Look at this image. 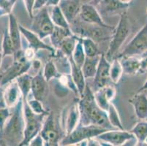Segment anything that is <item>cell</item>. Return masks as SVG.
I'll list each match as a JSON object with an SVG mask.
<instances>
[{"label": "cell", "instance_id": "31", "mask_svg": "<svg viewBox=\"0 0 147 146\" xmlns=\"http://www.w3.org/2000/svg\"><path fill=\"white\" fill-rule=\"evenodd\" d=\"M2 54L4 57L7 56H13L16 52L14 44L13 42L11 37L9 34L8 29H5L2 37Z\"/></svg>", "mask_w": 147, "mask_h": 146}, {"label": "cell", "instance_id": "4", "mask_svg": "<svg viewBox=\"0 0 147 146\" xmlns=\"http://www.w3.org/2000/svg\"><path fill=\"white\" fill-rule=\"evenodd\" d=\"M23 102L25 120L24 136L19 146H28L29 145L31 140L40 134L45 118L48 115L36 114L30 109L27 101Z\"/></svg>", "mask_w": 147, "mask_h": 146}, {"label": "cell", "instance_id": "21", "mask_svg": "<svg viewBox=\"0 0 147 146\" xmlns=\"http://www.w3.org/2000/svg\"><path fill=\"white\" fill-rule=\"evenodd\" d=\"M9 26L8 32L14 44L16 50H22V41H21V32L20 29V24L18 23L16 17L14 14L10 13L8 15Z\"/></svg>", "mask_w": 147, "mask_h": 146}, {"label": "cell", "instance_id": "15", "mask_svg": "<svg viewBox=\"0 0 147 146\" xmlns=\"http://www.w3.org/2000/svg\"><path fill=\"white\" fill-rule=\"evenodd\" d=\"M48 83L49 82L45 80L41 71L33 76L31 92L34 96V99L41 102L43 101L48 92Z\"/></svg>", "mask_w": 147, "mask_h": 146}, {"label": "cell", "instance_id": "20", "mask_svg": "<svg viewBox=\"0 0 147 146\" xmlns=\"http://www.w3.org/2000/svg\"><path fill=\"white\" fill-rule=\"evenodd\" d=\"M80 110L78 102L74 103L68 109L65 118V135L73 132L80 123Z\"/></svg>", "mask_w": 147, "mask_h": 146}, {"label": "cell", "instance_id": "26", "mask_svg": "<svg viewBox=\"0 0 147 146\" xmlns=\"http://www.w3.org/2000/svg\"><path fill=\"white\" fill-rule=\"evenodd\" d=\"M100 56H96L94 57H86V59L82 67L84 75L86 78H94L97 72V67L100 61Z\"/></svg>", "mask_w": 147, "mask_h": 146}, {"label": "cell", "instance_id": "25", "mask_svg": "<svg viewBox=\"0 0 147 146\" xmlns=\"http://www.w3.org/2000/svg\"><path fill=\"white\" fill-rule=\"evenodd\" d=\"M73 35L72 31L70 29H65L59 26H54L52 34L50 35L51 41L53 48L59 49L60 45L66 37Z\"/></svg>", "mask_w": 147, "mask_h": 146}, {"label": "cell", "instance_id": "48", "mask_svg": "<svg viewBox=\"0 0 147 146\" xmlns=\"http://www.w3.org/2000/svg\"><path fill=\"white\" fill-rule=\"evenodd\" d=\"M4 56L3 54L1 51H0V67H1V65H2V59H3Z\"/></svg>", "mask_w": 147, "mask_h": 146}, {"label": "cell", "instance_id": "34", "mask_svg": "<svg viewBox=\"0 0 147 146\" xmlns=\"http://www.w3.org/2000/svg\"><path fill=\"white\" fill-rule=\"evenodd\" d=\"M86 56L85 54L84 48H83L82 42H81V37H78V42L76 44L74 51L72 55V59L78 67L82 68L85 59H86Z\"/></svg>", "mask_w": 147, "mask_h": 146}, {"label": "cell", "instance_id": "44", "mask_svg": "<svg viewBox=\"0 0 147 146\" xmlns=\"http://www.w3.org/2000/svg\"><path fill=\"white\" fill-rule=\"evenodd\" d=\"M36 51L32 49V48H28L26 50L24 51V56L27 59L32 61L34 58V55H35Z\"/></svg>", "mask_w": 147, "mask_h": 146}, {"label": "cell", "instance_id": "28", "mask_svg": "<svg viewBox=\"0 0 147 146\" xmlns=\"http://www.w3.org/2000/svg\"><path fill=\"white\" fill-rule=\"evenodd\" d=\"M78 37L73 35V34L66 37L60 45L59 50L65 56H66L67 58H69V56H71L73 55L76 44L78 42Z\"/></svg>", "mask_w": 147, "mask_h": 146}, {"label": "cell", "instance_id": "3", "mask_svg": "<svg viewBox=\"0 0 147 146\" xmlns=\"http://www.w3.org/2000/svg\"><path fill=\"white\" fill-rule=\"evenodd\" d=\"M129 32L130 23L129 18L126 12H122L120 15L119 21L114 29L108 53L105 56L108 61H112L117 57V53L129 36Z\"/></svg>", "mask_w": 147, "mask_h": 146}, {"label": "cell", "instance_id": "16", "mask_svg": "<svg viewBox=\"0 0 147 146\" xmlns=\"http://www.w3.org/2000/svg\"><path fill=\"white\" fill-rule=\"evenodd\" d=\"M129 102L133 105L135 113L140 120L147 119V95L144 92H138L129 100Z\"/></svg>", "mask_w": 147, "mask_h": 146}, {"label": "cell", "instance_id": "35", "mask_svg": "<svg viewBox=\"0 0 147 146\" xmlns=\"http://www.w3.org/2000/svg\"><path fill=\"white\" fill-rule=\"evenodd\" d=\"M42 74L47 82H49L53 78H59L61 76L58 72L55 64L51 61H48L45 64Z\"/></svg>", "mask_w": 147, "mask_h": 146}, {"label": "cell", "instance_id": "29", "mask_svg": "<svg viewBox=\"0 0 147 146\" xmlns=\"http://www.w3.org/2000/svg\"><path fill=\"white\" fill-rule=\"evenodd\" d=\"M137 140L138 143L147 144V121L141 120L130 131Z\"/></svg>", "mask_w": 147, "mask_h": 146}, {"label": "cell", "instance_id": "12", "mask_svg": "<svg viewBox=\"0 0 147 146\" xmlns=\"http://www.w3.org/2000/svg\"><path fill=\"white\" fill-rule=\"evenodd\" d=\"M110 67L111 62L106 58L105 55H100V61L93 83L96 90L105 85H110V82H111L110 77Z\"/></svg>", "mask_w": 147, "mask_h": 146}, {"label": "cell", "instance_id": "7", "mask_svg": "<svg viewBox=\"0 0 147 146\" xmlns=\"http://www.w3.org/2000/svg\"><path fill=\"white\" fill-rule=\"evenodd\" d=\"M54 24L52 21L47 8L44 7L38 10V13L34 15L31 30L39 36L41 39L50 37L54 29Z\"/></svg>", "mask_w": 147, "mask_h": 146}, {"label": "cell", "instance_id": "8", "mask_svg": "<svg viewBox=\"0 0 147 146\" xmlns=\"http://www.w3.org/2000/svg\"><path fill=\"white\" fill-rule=\"evenodd\" d=\"M146 50H147V21L117 57L136 56L141 55Z\"/></svg>", "mask_w": 147, "mask_h": 146}, {"label": "cell", "instance_id": "45", "mask_svg": "<svg viewBox=\"0 0 147 146\" xmlns=\"http://www.w3.org/2000/svg\"><path fill=\"white\" fill-rule=\"evenodd\" d=\"M4 107H6L4 100V92H2L0 88V108H4Z\"/></svg>", "mask_w": 147, "mask_h": 146}, {"label": "cell", "instance_id": "1", "mask_svg": "<svg viewBox=\"0 0 147 146\" xmlns=\"http://www.w3.org/2000/svg\"><path fill=\"white\" fill-rule=\"evenodd\" d=\"M80 123L84 125H94L106 129H117L110 124L106 111L98 106L94 99V92L86 85L84 94L78 102Z\"/></svg>", "mask_w": 147, "mask_h": 146}, {"label": "cell", "instance_id": "27", "mask_svg": "<svg viewBox=\"0 0 147 146\" xmlns=\"http://www.w3.org/2000/svg\"><path fill=\"white\" fill-rule=\"evenodd\" d=\"M51 18L52 21L55 26L65 28V29H70L69 23L67 20L66 17L62 13L61 8L59 5L53 7L51 14Z\"/></svg>", "mask_w": 147, "mask_h": 146}, {"label": "cell", "instance_id": "5", "mask_svg": "<svg viewBox=\"0 0 147 146\" xmlns=\"http://www.w3.org/2000/svg\"><path fill=\"white\" fill-rule=\"evenodd\" d=\"M14 61L0 77V85H7L17 77L30 70L32 61L27 59L24 56V51L18 50L13 55Z\"/></svg>", "mask_w": 147, "mask_h": 146}, {"label": "cell", "instance_id": "32", "mask_svg": "<svg viewBox=\"0 0 147 146\" xmlns=\"http://www.w3.org/2000/svg\"><path fill=\"white\" fill-rule=\"evenodd\" d=\"M83 48L86 57H94L99 55V50L97 45L92 39L89 37H81Z\"/></svg>", "mask_w": 147, "mask_h": 146}, {"label": "cell", "instance_id": "23", "mask_svg": "<svg viewBox=\"0 0 147 146\" xmlns=\"http://www.w3.org/2000/svg\"><path fill=\"white\" fill-rule=\"evenodd\" d=\"M97 5L100 6V13L102 14L111 15L127 9L129 4L124 3L120 0H102Z\"/></svg>", "mask_w": 147, "mask_h": 146}, {"label": "cell", "instance_id": "47", "mask_svg": "<svg viewBox=\"0 0 147 146\" xmlns=\"http://www.w3.org/2000/svg\"><path fill=\"white\" fill-rule=\"evenodd\" d=\"M146 90H147V78H146V80L145 82H144V85H143L141 88H139V90L138 92H144V91H146Z\"/></svg>", "mask_w": 147, "mask_h": 146}, {"label": "cell", "instance_id": "9", "mask_svg": "<svg viewBox=\"0 0 147 146\" xmlns=\"http://www.w3.org/2000/svg\"><path fill=\"white\" fill-rule=\"evenodd\" d=\"M100 143H106L108 145L120 146L125 145L129 141L136 140V138L133 134L129 131L124 129H110L102 132L96 137Z\"/></svg>", "mask_w": 147, "mask_h": 146}, {"label": "cell", "instance_id": "38", "mask_svg": "<svg viewBox=\"0 0 147 146\" xmlns=\"http://www.w3.org/2000/svg\"><path fill=\"white\" fill-rule=\"evenodd\" d=\"M11 112H10V108L7 107L0 108V132H2L5 127L7 120L10 117Z\"/></svg>", "mask_w": 147, "mask_h": 146}, {"label": "cell", "instance_id": "37", "mask_svg": "<svg viewBox=\"0 0 147 146\" xmlns=\"http://www.w3.org/2000/svg\"><path fill=\"white\" fill-rule=\"evenodd\" d=\"M17 0H0V10L2 16L12 13V10Z\"/></svg>", "mask_w": 147, "mask_h": 146}, {"label": "cell", "instance_id": "14", "mask_svg": "<svg viewBox=\"0 0 147 146\" xmlns=\"http://www.w3.org/2000/svg\"><path fill=\"white\" fill-rule=\"evenodd\" d=\"M94 95L98 106L107 112L112 100L117 95V90L113 85L110 84L96 90Z\"/></svg>", "mask_w": 147, "mask_h": 146}, {"label": "cell", "instance_id": "42", "mask_svg": "<svg viewBox=\"0 0 147 146\" xmlns=\"http://www.w3.org/2000/svg\"><path fill=\"white\" fill-rule=\"evenodd\" d=\"M48 3V0H35L34 5V12L35 10H40L44 7H46Z\"/></svg>", "mask_w": 147, "mask_h": 146}, {"label": "cell", "instance_id": "43", "mask_svg": "<svg viewBox=\"0 0 147 146\" xmlns=\"http://www.w3.org/2000/svg\"><path fill=\"white\" fill-rule=\"evenodd\" d=\"M40 67H41V62L40 60L34 59L32 61L31 68H32V69H34V71L35 72L36 74H37V73L40 71Z\"/></svg>", "mask_w": 147, "mask_h": 146}, {"label": "cell", "instance_id": "33", "mask_svg": "<svg viewBox=\"0 0 147 146\" xmlns=\"http://www.w3.org/2000/svg\"><path fill=\"white\" fill-rule=\"evenodd\" d=\"M107 115H108L109 122L114 128L118 129H122V130L124 129L118 111L112 103H111L108 107V109L107 110Z\"/></svg>", "mask_w": 147, "mask_h": 146}, {"label": "cell", "instance_id": "46", "mask_svg": "<svg viewBox=\"0 0 147 146\" xmlns=\"http://www.w3.org/2000/svg\"><path fill=\"white\" fill-rule=\"evenodd\" d=\"M60 1L61 0H48V3L46 7L49 6H56V5H59Z\"/></svg>", "mask_w": 147, "mask_h": 146}, {"label": "cell", "instance_id": "2", "mask_svg": "<svg viewBox=\"0 0 147 146\" xmlns=\"http://www.w3.org/2000/svg\"><path fill=\"white\" fill-rule=\"evenodd\" d=\"M13 108V111L7 120L3 130L0 132L1 145L19 146L24 139L25 120L22 98Z\"/></svg>", "mask_w": 147, "mask_h": 146}, {"label": "cell", "instance_id": "18", "mask_svg": "<svg viewBox=\"0 0 147 146\" xmlns=\"http://www.w3.org/2000/svg\"><path fill=\"white\" fill-rule=\"evenodd\" d=\"M59 6L69 23L76 19L81 10V0H61Z\"/></svg>", "mask_w": 147, "mask_h": 146}, {"label": "cell", "instance_id": "11", "mask_svg": "<svg viewBox=\"0 0 147 146\" xmlns=\"http://www.w3.org/2000/svg\"><path fill=\"white\" fill-rule=\"evenodd\" d=\"M79 15L81 20L86 24H93L100 27L107 29H112L113 27L104 22L100 13L95 6L91 4H83L81 5Z\"/></svg>", "mask_w": 147, "mask_h": 146}, {"label": "cell", "instance_id": "24", "mask_svg": "<svg viewBox=\"0 0 147 146\" xmlns=\"http://www.w3.org/2000/svg\"><path fill=\"white\" fill-rule=\"evenodd\" d=\"M32 78L33 76L29 74L28 72H26L16 79V81L19 87L21 95H22L23 101L28 100V96L30 94L31 88H32Z\"/></svg>", "mask_w": 147, "mask_h": 146}, {"label": "cell", "instance_id": "49", "mask_svg": "<svg viewBox=\"0 0 147 146\" xmlns=\"http://www.w3.org/2000/svg\"><path fill=\"white\" fill-rule=\"evenodd\" d=\"M93 1V3L94 4V5H97L100 2H102V0H92Z\"/></svg>", "mask_w": 147, "mask_h": 146}, {"label": "cell", "instance_id": "39", "mask_svg": "<svg viewBox=\"0 0 147 146\" xmlns=\"http://www.w3.org/2000/svg\"><path fill=\"white\" fill-rule=\"evenodd\" d=\"M24 2L26 11H27L29 18L32 19L34 17V10L33 9H34L35 0H24Z\"/></svg>", "mask_w": 147, "mask_h": 146}, {"label": "cell", "instance_id": "41", "mask_svg": "<svg viewBox=\"0 0 147 146\" xmlns=\"http://www.w3.org/2000/svg\"><path fill=\"white\" fill-rule=\"evenodd\" d=\"M140 61H141V73H143L147 70V50H146L141 54Z\"/></svg>", "mask_w": 147, "mask_h": 146}, {"label": "cell", "instance_id": "17", "mask_svg": "<svg viewBox=\"0 0 147 146\" xmlns=\"http://www.w3.org/2000/svg\"><path fill=\"white\" fill-rule=\"evenodd\" d=\"M68 59H69V66H70V72H71L70 75L73 78V82L75 83L76 87H77L78 95L80 96V97H81L84 94L86 87L87 85L86 83V77L84 75L82 68L78 67L73 61L72 56H69Z\"/></svg>", "mask_w": 147, "mask_h": 146}, {"label": "cell", "instance_id": "22", "mask_svg": "<svg viewBox=\"0 0 147 146\" xmlns=\"http://www.w3.org/2000/svg\"><path fill=\"white\" fill-rule=\"evenodd\" d=\"M119 61L123 69V72L127 75L133 76L138 73H141V61L140 59L135 56H122L120 57Z\"/></svg>", "mask_w": 147, "mask_h": 146}, {"label": "cell", "instance_id": "6", "mask_svg": "<svg viewBox=\"0 0 147 146\" xmlns=\"http://www.w3.org/2000/svg\"><path fill=\"white\" fill-rule=\"evenodd\" d=\"M108 130L102 127L94 125H84L79 123L76 128L72 132L65 135L59 145H77L84 140L92 138H96L99 135Z\"/></svg>", "mask_w": 147, "mask_h": 146}, {"label": "cell", "instance_id": "36", "mask_svg": "<svg viewBox=\"0 0 147 146\" xmlns=\"http://www.w3.org/2000/svg\"><path fill=\"white\" fill-rule=\"evenodd\" d=\"M27 103L29 104V108L34 113L39 115H49V112H48L45 108H43L42 104V102L37 100L36 99L27 100Z\"/></svg>", "mask_w": 147, "mask_h": 146}, {"label": "cell", "instance_id": "19", "mask_svg": "<svg viewBox=\"0 0 147 146\" xmlns=\"http://www.w3.org/2000/svg\"><path fill=\"white\" fill-rule=\"evenodd\" d=\"M7 85L4 92V100L6 107L13 108L22 98V95L16 80L12 81Z\"/></svg>", "mask_w": 147, "mask_h": 146}, {"label": "cell", "instance_id": "40", "mask_svg": "<svg viewBox=\"0 0 147 146\" xmlns=\"http://www.w3.org/2000/svg\"><path fill=\"white\" fill-rule=\"evenodd\" d=\"M29 145L31 146H44L45 145V142L43 138L40 135V134H38L36 137H34L32 140H31Z\"/></svg>", "mask_w": 147, "mask_h": 146}, {"label": "cell", "instance_id": "13", "mask_svg": "<svg viewBox=\"0 0 147 146\" xmlns=\"http://www.w3.org/2000/svg\"><path fill=\"white\" fill-rule=\"evenodd\" d=\"M20 29H21V34L27 41L29 48H32L36 52L40 50H46L50 51L53 55L55 54L57 49L53 47L50 46L48 44H45L42 39L31 29H26L21 25H20Z\"/></svg>", "mask_w": 147, "mask_h": 146}, {"label": "cell", "instance_id": "50", "mask_svg": "<svg viewBox=\"0 0 147 146\" xmlns=\"http://www.w3.org/2000/svg\"><path fill=\"white\" fill-rule=\"evenodd\" d=\"M120 1H121V2H124V3L129 4L131 2V1H132V0H120Z\"/></svg>", "mask_w": 147, "mask_h": 146}, {"label": "cell", "instance_id": "30", "mask_svg": "<svg viewBox=\"0 0 147 146\" xmlns=\"http://www.w3.org/2000/svg\"><path fill=\"white\" fill-rule=\"evenodd\" d=\"M123 69L119 59L116 57L112 60L110 67V77L113 83H117L123 75Z\"/></svg>", "mask_w": 147, "mask_h": 146}, {"label": "cell", "instance_id": "10", "mask_svg": "<svg viewBox=\"0 0 147 146\" xmlns=\"http://www.w3.org/2000/svg\"><path fill=\"white\" fill-rule=\"evenodd\" d=\"M40 134L43 138L45 146L59 145V134L51 113H49L45 118Z\"/></svg>", "mask_w": 147, "mask_h": 146}]
</instances>
